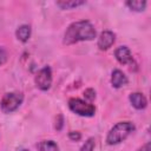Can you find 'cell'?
I'll return each instance as SVG.
<instances>
[{"instance_id": "obj_20", "label": "cell", "mask_w": 151, "mask_h": 151, "mask_svg": "<svg viewBox=\"0 0 151 151\" xmlns=\"http://www.w3.org/2000/svg\"><path fill=\"white\" fill-rule=\"evenodd\" d=\"M20 151H29V150H27V149H22V150H20Z\"/></svg>"}, {"instance_id": "obj_19", "label": "cell", "mask_w": 151, "mask_h": 151, "mask_svg": "<svg viewBox=\"0 0 151 151\" xmlns=\"http://www.w3.org/2000/svg\"><path fill=\"white\" fill-rule=\"evenodd\" d=\"M138 151H150V143H146L145 145H143Z\"/></svg>"}, {"instance_id": "obj_18", "label": "cell", "mask_w": 151, "mask_h": 151, "mask_svg": "<svg viewBox=\"0 0 151 151\" xmlns=\"http://www.w3.org/2000/svg\"><path fill=\"white\" fill-rule=\"evenodd\" d=\"M6 60H7V53L5 52L4 48L0 47V66L4 65L6 63Z\"/></svg>"}, {"instance_id": "obj_6", "label": "cell", "mask_w": 151, "mask_h": 151, "mask_svg": "<svg viewBox=\"0 0 151 151\" xmlns=\"http://www.w3.org/2000/svg\"><path fill=\"white\" fill-rule=\"evenodd\" d=\"M114 41H116V34L112 31H103L98 37L97 46L99 50L106 51L114 44Z\"/></svg>"}, {"instance_id": "obj_9", "label": "cell", "mask_w": 151, "mask_h": 151, "mask_svg": "<svg viewBox=\"0 0 151 151\" xmlns=\"http://www.w3.org/2000/svg\"><path fill=\"white\" fill-rule=\"evenodd\" d=\"M129 100L131 103V105L137 109V110H144L147 106V100L145 98V96L140 92H133L129 96Z\"/></svg>"}, {"instance_id": "obj_14", "label": "cell", "mask_w": 151, "mask_h": 151, "mask_svg": "<svg viewBox=\"0 0 151 151\" xmlns=\"http://www.w3.org/2000/svg\"><path fill=\"white\" fill-rule=\"evenodd\" d=\"M93 150H94V139L93 138H88L80 147V151H93Z\"/></svg>"}, {"instance_id": "obj_5", "label": "cell", "mask_w": 151, "mask_h": 151, "mask_svg": "<svg viewBox=\"0 0 151 151\" xmlns=\"http://www.w3.org/2000/svg\"><path fill=\"white\" fill-rule=\"evenodd\" d=\"M35 86L41 91L50 90L52 85V70L50 66H45L41 70L38 71V73L34 77Z\"/></svg>"}, {"instance_id": "obj_10", "label": "cell", "mask_w": 151, "mask_h": 151, "mask_svg": "<svg viewBox=\"0 0 151 151\" xmlns=\"http://www.w3.org/2000/svg\"><path fill=\"white\" fill-rule=\"evenodd\" d=\"M31 26L29 25H21L17 28L15 31V37L18 40H20L21 42H27L28 39L31 38Z\"/></svg>"}, {"instance_id": "obj_17", "label": "cell", "mask_w": 151, "mask_h": 151, "mask_svg": "<svg viewBox=\"0 0 151 151\" xmlns=\"http://www.w3.org/2000/svg\"><path fill=\"white\" fill-rule=\"evenodd\" d=\"M68 138L73 142H78L81 138V133L78 131H71V132H68Z\"/></svg>"}, {"instance_id": "obj_11", "label": "cell", "mask_w": 151, "mask_h": 151, "mask_svg": "<svg viewBox=\"0 0 151 151\" xmlns=\"http://www.w3.org/2000/svg\"><path fill=\"white\" fill-rule=\"evenodd\" d=\"M85 1H80V0H67V1H57L55 5L61 8V9H72V8H76L78 6H81L84 5Z\"/></svg>"}, {"instance_id": "obj_13", "label": "cell", "mask_w": 151, "mask_h": 151, "mask_svg": "<svg viewBox=\"0 0 151 151\" xmlns=\"http://www.w3.org/2000/svg\"><path fill=\"white\" fill-rule=\"evenodd\" d=\"M39 151H59V147L53 140H42L39 144Z\"/></svg>"}, {"instance_id": "obj_15", "label": "cell", "mask_w": 151, "mask_h": 151, "mask_svg": "<svg viewBox=\"0 0 151 151\" xmlns=\"http://www.w3.org/2000/svg\"><path fill=\"white\" fill-rule=\"evenodd\" d=\"M84 97L88 103H92L96 98V91L93 88H87L84 91Z\"/></svg>"}, {"instance_id": "obj_12", "label": "cell", "mask_w": 151, "mask_h": 151, "mask_svg": "<svg viewBox=\"0 0 151 151\" xmlns=\"http://www.w3.org/2000/svg\"><path fill=\"white\" fill-rule=\"evenodd\" d=\"M146 1L144 0H132V1H126V6L134 12H143L146 8Z\"/></svg>"}, {"instance_id": "obj_7", "label": "cell", "mask_w": 151, "mask_h": 151, "mask_svg": "<svg viewBox=\"0 0 151 151\" xmlns=\"http://www.w3.org/2000/svg\"><path fill=\"white\" fill-rule=\"evenodd\" d=\"M114 57H116L117 61L122 65H127V64H131L133 61L131 51L127 46H119L114 51Z\"/></svg>"}, {"instance_id": "obj_3", "label": "cell", "mask_w": 151, "mask_h": 151, "mask_svg": "<svg viewBox=\"0 0 151 151\" xmlns=\"http://www.w3.org/2000/svg\"><path fill=\"white\" fill-rule=\"evenodd\" d=\"M68 107L73 113L81 117H93L96 114L94 105L79 98H71L68 100Z\"/></svg>"}, {"instance_id": "obj_16", "label": "cell", "mask_w": 151, "mask_h": 151, "mask_svg": "<svg viewBox=\"0 0 151 151\" xmlns=\"http://www.w3.org/2000/svg\"><path fill=\"white\" fill-rule=\"evenodd\" d=\"M63 126H64V118H63V116H61V114H59V116H57L54 127H55V130H57V131H60V130L63 129Z\"/></svg>"}, {"instance_id": "obj_1", "label": "cell", "mask_w": 151, "mask_h": 151, "mask_svg": "<svg viewBox=\"0 0 151 151\" xmlns=\"http://www.w3.org/2000/svg\"><path fill=\"white\" fill-rule=\"evenodd\" d=\"M96 28L88 20L74 21L66 28L63 42L65 45H73L79 41H90L96 38Z\"/></svg>"}, {"instance_id": "obj_2", "label": "cell", "mask_w": 151, "mask_h": 151, "mask_svg": "<svg viewBox=\"0 0 151 151\" xmlns=\"http://www.w3.org/2000/svg\"><path fill=\"white\" fill-rule=\"evenodd\" d=\"M136 130V126L131 122H119L111 130L107 132L106 136V143L109 145H117L122 142H124L133 131Z\"/></svg>"}, {"instance_id": "obj_4", "label": "cell", "mask_w": 151, "mask_h": 151, "mask_svg": "<svg viewBox=\"0 0 151 151\" xmlns=\"http://www.w3.org/2000/svg\"><path fill=\"white\" fill-rule=\"evenodd\" d=\"M22 101H24L22 93L9 92L2 97V99L0 101V109L4 113H12L19 109V106L22 104Z\"/></svg>"}, {"instance_id": "obj_8", "label": "cell", "mask_w": 151, "mask_h": 151, "mask_svg": "<svg viewBox=\"0 0 151 151\" xmlns=\"http://www.w3.org/2000/svg\"><path fill=\"white\" fill-rule=\"evenodd\" d=\"M127 77L125 76V73L118 68L113 70L111 73V84L114 88H120L123 86H125L127 84Z\"/></svg>"}]
</instances>
